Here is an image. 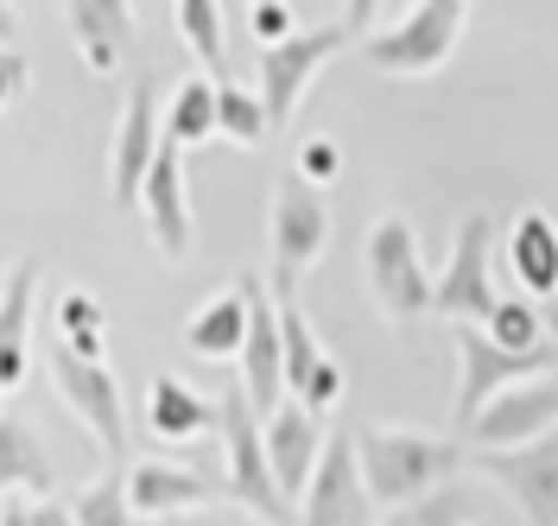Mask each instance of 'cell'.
<instances>
[{"label":"cell","mask_w":558,"mask_h":526,"mask_svg":"<svg viewBox=\"0 0 558 526\" xmlns=\"http://www.w3.org/2000/svg\"><path fill=\"white\" fill-rule=\"evenodd\" d=\"M355 444H362V469H368V489L381 507H413L470 463L463 431L432 438V431H400V425H362Z\"/></svg>","instance_id":"6da1fadb"},{"label":"cell","mask_w":558,"mask_h":526,"mask_svg":"<svg viewBox=\"0 0 558 526\" xmlns=\"http://www.w3.org/2000/svg\"><path fill=\"white\" fill-rule=\"evenodd\" d=\"M222 451H229V501L254 521H299L292 494L279 489L274 451H267V413L254 406L242 381L222 387Z\"/></svg>","instance_id":"7a4b0ae2"},{"label":"cell","mask_w":558,"mask_h":526,"mask_svg":"<svg viewBox=\"0 0 558 526\" xmlns=\"http://www.w3.org/2000/svg\"><path fill=\"white\" fill-rule=\"evenodd\" d=\"M324 242H330L324 184H312L305 172H286L274 184V210H267V285H274V298H299V280L312 273Z\"/></svg>","instance_id":"3957f363"},{"label":"cell","mask_w":558,"mask_h":526,"mask_svg":"<svg viewBox=\"0 0 558 526\" xmlns=\"http://www.w3.org/2000/svg\"><path fill=\"white\" fill-rule=\"evenodd\" d=\"M476 0H413L393 26L381 33H362V58L368 71L381 76H432L451 64L457 38H463V20H470Z\"/></svg>","instance_id":"277c9868"},{"label":"cell","mask_w":558,"mask_h":526,"mask_svg":"<svg viewBox=\"0 0 558 526\" xmlns=\"http://www.w3.org/2000/svg\"><path fill=\"white\" fill-rule=\"evenodd\" d=\"M451 343H457V400H451V425L457 431L476 419L501 387L558 368V337L553 343H539V350H508V343L488 337V323H476V317H457Z\"/></svg>","instance_id":"5b68a950"},{"label":"cell","mask_w":558,"mask_h":526,"mask_svg":"<svg viewBox=\"0 0 558 526\" xmlns=\"http://www.w3.org/2000/svg\"><path fill=\"white\" fill-rule=\"evenodd\" d=\"M362 273H368V298L381 305L387 323H413V317L432 311V292L438 280L425 273L418 260V235L407 216H381L362 242Z\"/></svg>","instance_id":"8992f818"},{"label":"cell","mask_w":558,"mask_h":526,"mask_svg":"<svg viewBox=\"0 0 558 526\" xmlns=\"http://www.w3.org/2000/svg\"><path fill=\"white\" fill-rule=\"evenodd\" d=\"M470 469L508 494L521 521L558 526V425L539 431V438H526V444H476Z\"/></svg>","instance_id":"52a82bcc"},{"label":"cell","mask_w":558,"mask_h":526,"mask_svg":"<svg viewBox=\"0 0 558 526\" xmlns=\"http://www.w3.org/2000/svg\"><path fill=\"white\" fill-rule=\"evenodd\" d=\"M51 387H58V400L76 413V425L108 451V463H128V406H121V381L108 375L102 362L96 355H76L58 337V350H51Z\"/></svg>","instance_id":"ba28073f"},{"label":"cell","mask_w":558,"mask_h":526,"mask_svg":"<svg viewBox=\"0 0 558 526\" xmlns=\"http://www.w3.org/2000/svg\"><path fill=\"white\" fill-rule=\"evenodd\" d=\"M488 260H495V222H488V210H470L463 222H457L451 260H445L438 292H432V311L445 317V323H457V317H476V323H488V317L501 311Z\"/></svg>","instance_id":"9c48e42d"},{"label":"cell","mask_w":558,"mask_h":526,"mask_svg":"<svg viewBox=\"0 0 558 526\" xmlns=\"http://www.w3.org/2000/svg\"><path fill=\"white\" fill-rule=\"evenodd\" d=\"M375 514H381V501H375V489H368L362 444H355L349 425H330L324 456H317V469H312V489H305V501H299V521L337 526V521H375Z\"/></svg>","instance_id":"30bf717a"},{"label":"cell","mask_w":558,"mask_h":526,"mask_svg":"<svg viewBox=\"0 0 558 526\" xmlns=\"http://www.w3.org/2000/svg\"><path fill=\"white\" fill-rule=\"evenodd\" d=\"M166 146V108H159V89L153 76H140L121 102V121H114V140H108V197L114 210H140V184L153 172Z\"/></svg>","instance_id":"8fae6325"},{"label":"cell","mask_w":558,"mask_h":526,"mask_svg":"<svg viewBox=\"0 0 558 526\" xmlns=\"http://www.w3.org/2000/svg\"><path fill=\"white\" fill-rule=\"evenodd\" d=\"M349 38H355L349 26H305V33L279 38V45H260V102L274 114V127H286V121L299 114L312 76L343 51Z\"/></svg>","instance_id":"7c38bea8"},{"label":"cell","mask_w":558,"mask_h":526,"mask_svg":"<svg viewBox=\"0 0 558 526\" xmlns=\"http://www.w3.org/2000/svg\"><path fill=\"white\" fill-rule=\"evenodd\" d=\"M184 152H191V146H178L172 134H166L153 172H146V184H140V216H146V235H153V247H159L166 267H184L191 247H197L191 191H184Z\"/></svg>","instance_id":"4fadbf2b"},{"label":"cell","mask_w":558,"mask_h":526,"mask_svg":"<svg viewBox=\"0 0 558 526\" xmlns=\"http://www.w3.org/2000/svg\"><path fill=\"white\" fill-rule=\"evenodd\" d=\"M553 425H558V368H546V375L501 387L483 413L463 425V438L470 444H526V438H539Z\"/></svg>","instance_id":"5bb4252c"},{"label":"cell","mask_w":558,"mask_h":526,"mask_svg":"<svg viewBox=\"0 0 558 526\" xmlns=\"http://www.w3.org/2000/svg\"><path fill=\"white\" fill-rule=\"evenodd\" d=\"M324 413L317 406H305L299 393H286L274 413H267V451H274V469H279V489L292 494V507L305 501V489H312V469L317 456H324Z\"/></svg>","instance_id":"9a60e30c"},{"label":"cell","mask_w":558,"mask_h":526,"mask_svg":"<svg viewBox=\"0 0 558 526\" xmlns=\"http://www.w3.org/2000/svg\"><path fill=\"white\" fill-rule=\"evenodd\" d=\"M64 26L89 76H121V64L134 58L140 26L128 0H64Z\"/></svg>","instance_id":"2e32d148"},{"label":"cell","mask_w":558,"mask_h":526,"mask_svg":"<svg viewBox=\"0 0 558 526\" xmlns=\"http://www.w3.org/2000/svg\"><path fill=\"white\" fill-rule=\"evenodd\" d=\"M279 330H286V381L292 393L317 406V413H330L337 400H343V362L317 343L312 317L299 311V298H279Z\"/></svg>","instance_id":"e0dca14e"},{"label":"cell","mask_w":558,"mask_h":526,"mask_svg":"<svg viewBox=\"0 0 558 526\" xmlns=\"http://www.w3.org/2000/svg\"><path fill=\"white\" fill-rule=\"evenodd\" d=\"M247 292H254V323H247V343H242V387L254 393V406H260V413H274L279 400L292 393V381H286L279 298H274V285H260V280H247Z\"/></svg>","instance_id":"ac0fdd59"},{"label":"cell","mask_w":558,"mask_h":526,"mask_svg":"<svg viewBox=\"0 0 558 526\" xmlns=\"http://www.w3.org/2000/svg\"><path fill=\"white\" fill-rule=\"evenodd\" d=\"M146 431H153L159 444H197L209 431H222V393L204 400L191 381L159 375V381L146 387Z\"/></svg>","instance_id":"d6986e66"},{"label":"cell","mask_w":558,"mask_h":526,"mask_svg":"<svg viewBox=\"0 0 558 526\" xmlns=\"http://www.w3.org/2000/svg\"><path fill=\"white\" fill-rule=\"evenodd\" d=\"M247 323H254V292H247V280L222 285L209 305L191 311V323H184V350L197 355V362H242Z\"/></svg>","instance_id":"ffe728a7"},{"label":"cell","mask_w":558,"mask_h":526,"mask_svg":"<svg viewBox=\"0 0 558 526\" xmlns=\"http://www.w3.org/2000/svg\"><path fill=\"white\" fill-rule=\"evenodd\" d=\"M128 482H134L140 521H166V514H178V507H209V501L222 494L209 476L184 469V463H172V456H140V463H128Z\"/></svg>","instance_id":"44dd1931"},{"label":"cell","mask_w":558,"mask_h":526,"mask_svg":"<svg viewBox=\"0 0 558 526\" xmlns=\"http://www.w3.org/2000/svg\"><path fill=\"white\" fill-rule=\"evenodd\" d=\"M508 260H514V280L533 298H553L558 292V229L546 210H521L508 229Z\"/></svg>","instance_id":"7402d4cb"},{"label":"cell","mask_w":558,"mask_h":526,"mask_svg":"<svg viewBox=\"0 0 558 526\" xmlns=\"http://www.w3.org/2000/svg\"><path fill=\"white\" fill-rule=\"evenodd\" d=\"M33 285H38V260H20L7 273V292H0V387L26 381V323H33Z\"/></svg>","instance_id":"603a6c76"},{"label":"cell","mask_w":558,"mask_h":526,"mask_svg":"<svg viewBox=\"0 0 558 526\" xmlns=\"http://www.w3.org/2000/svg\"><path fill=\"white\" fill-rule=\"evenodd\" d=\"M166 134L178 146H204L222 134V83H209V76H184L172 89V102H166Z\"/></svg>","instance_id":"cb8c5ba5"},{"label":"cell","mask_w":558,"mask_h":526,"mask_svg":"<svg viewBox=\"0 0 558 526\" xmlns=\"http://www.w3.org/2000/svg\"><path fill=\"white\" fill-rule=\"evenodd\" d=\"M0 482H7V489H20V494H26V489L51 494V456H45V444L26 431L20 413H7V419H0Z\"/></svg>","instance_id":"d4e9b609"},{"label":"cell","mask_w":558,"mask_h":526,"mask_svg":"<svg viewBox=\"0 0 558 526\" xmlns=\"http://www.w3.org/2000/svg\"><path fill=\"white\" fill-rule=\"evenodd\" d=\"M58 337H64L76 355H96L102 362L108 355V311L96 292H83V285H70V292H58Z\"/></svg>","instance_id":"484cf974"},{"label":"cell","mask_w":558,"mask_h":526,"mask_svg":"<svg viewBox=\"0 0 558 526\" xmlns=\"http://www.w3.org/2000/svg\"><path fill=\"white\" fill-rule=\"evenodd\" d=\"M70 507H76V526H128V521H140L134 482H128V463H114L102 482H89V489L76 494Z\"/></svg>","instance_id":"4316f807"},{"label":"cell","mask_w":558,"mask_h":526,"mask_svg":"<svg viewBox=\"0 0 558 526\" xmlns=\"http://www.w3.org/2000/svg\"><path fill=\"white\" fill-rule=\"evenodd\" d=\"M172 26L197 64L222 71V0H172Z\"/></svg>","instance_id":"83f0119b"},{"label":"cell","mask_w":558,"mask_h":526,"mask_svg":"<svg viewBox=\"0 0 558 526\" xmlns=\"http://www.w3.org/2000/svg\"><path fill=\"white\" fill-rule=\"evenodd\" d=\"M216 83H222V76H216ZM222 134L235 146H260L274 134V114H267L260 96H247L242 83H222Z\"/></svg>","instance_id":"f1b7e54d"},{"label":"cell","mask_w":558,"mask_h":526,"mask_svg":"<svg viewBox=\"0 0 558 526\" xmlns=\"http://www.w3.org/2000/svg\"><path fill=\"white\" fill-rule=\"evenodd\" d=\"M292 172H305L312 184H337V178H343V146L330 140V134H312V140H299V159H292Z\"/></svg>","instance_id":"f546056e"},{"label":"cell","mask_w":558,"mask_h":526,"mask_svg":"<svg viewBox=\"0 0 558 526\" xmlns=\"http://www.w3.org/2000/svg\"><path fill=\"white\" fill-rule=\"evenodd\" d=\"M26 89H33V71H26L20 33H13V26H0V96H7V108L26 102Z\"/></svg>","instance_id":"4dcf8cb0"},{"label":"cell","mask_w":558,"mask_h":526,"mask_svg":"<svg viewBox=\"0 0 558 526\" xmlns=\"http://www.w3.org/2000/svg\"><path fill=\"white\" fill-rule=\"evenodd\" d=\"M247 33L260 38V45L292 38L299 33V26H292V7H286V0H254V7H247Z\"/></svg>","instance_id":"1f68e13d"},{"label":"cell","mask_w":558,"mask_h":526,"mask_svg":"<svg viewBox=\"0 0 558 526\" xmlns=\"http://www.w3.org/2000/svg\"><path fill=\"white\" fill-rule=\"evenodd\" d=\"M400 521H463V507H457V501H432V494H425V501H413Z\"/></svg>","instance_id":"d6a6232c"},{"label":"cell","mask_w":558,"mask_h":526,"mask_svg":"<svg viewBox=\"0 0 558 526\" xmlns=\"http://www.w3.org/2000/svg\"><path fill=\"white\" fill-rule=\"evenodd\" d=\"M381 13V0H349V13H343V26L349 33H368V20Z\"/></svg>","instance_id":"836d02e7"},{"label":"cell","mask_w":558,"mask_h":526,"mask_svg":"<svg viewBox=\"0 0 558 526\" xmlns=\"http://www.w3.org/2000/svg\"><path fill=\"white\" fill-rule=\"evenodd\" d=\"M553 330H558V311H553Z\"/></svg>","instance_id":"e575fe53"}]
</instances>
